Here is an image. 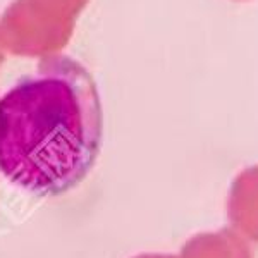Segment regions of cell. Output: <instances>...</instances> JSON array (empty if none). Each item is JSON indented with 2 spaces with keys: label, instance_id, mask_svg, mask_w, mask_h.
<instances>
[{
  "label": "cell",
  "instance_id": "6da1fadb",
  "mask_svg": "<svg viewBox=\"0 0 258 258\" xmlns=\"http://www.w3.org/2000/svg\"><path fill=\"white\" fill-rule=\"evenodd\" d=\"M102 140L97 83L71 57L40 60L0 98V172L31 195L57 197L80 184Z\"/></svg>",
  "mask_w": 258,
  "mask_h": 258
},
{
  "label": "cell",
  "instance_id": "7a4b0ae2",
  "mask_svg": "<svg viewBox=\"0 0 258 258\" xmlns=\"http://www.w3.org/2000/svg\"><path fill=\"white\" fill-rule=\"evenodd\" d=\"M227 217L236 231L258 243V165L244 169L232 181Z\"/></svg>",
  "mask_w": 258,
  "mask_h": 258
},
{
  "label": "cell",
  "instance_id": "3957f363",
  "mask_svg": "<svg viewBox=\"0 0 258 258\" xmlns=\"http://www.w3.org/2000/svg\"><path fill=\"white\" fill-rule=\"evenodd\" d=\"M189 258H253L246 241L231 229L202 234L188 246Z\"/></svg>",
  "mask_w": 258,
  "mask_h": 258
}]
</instances>
